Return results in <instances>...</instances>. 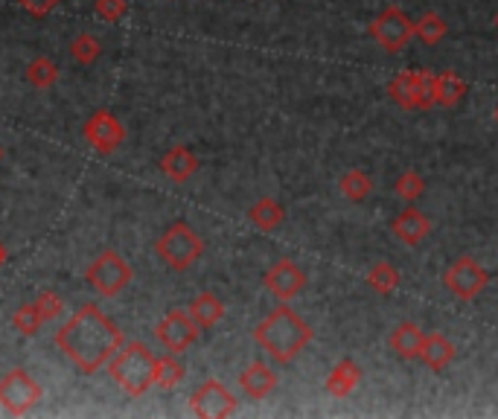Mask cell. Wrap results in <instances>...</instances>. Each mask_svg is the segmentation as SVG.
<instances>
[{
    "mask_svg": "<svg viewBox=\"0 0 498 419\" xmlns=\"http://www.w3.org/2000/svg\"><path fill=\"white\" fill-rule=\"evenodd\" d=\"M59 350L77 364L82 373H96L108 364L122 347V332L96 309V306H82L65 326L56 332Z\"/></svg>",
    "mask_w": 498,
    "mask_h": 419,
    "instance_id": "obj_1",
    "label": "cell"
},
{
    "mask_svg": "<svg viewBox=\"0 0 498 419\" xmlns=\"http://www.w3.org/2000/svg\"><path fill=\"white\" fill-rule=\"evenodd\" d=\"M254 341L277 364H289L309 347L312 329L303 324V317L297 315L292 306H277L266 320H259L257 324Z\"/></svg>",
    "mask_w": 498,
    "mask_h": 419,
    "instance_id": "obj_2",
    "label": "cell"
},
{
    "mask_svg": "<svg viewBox=\"0 0 498 419\" xmlns=\"http://www.w3.org/2000/svg\"><path fill=\"white\" fill-rule=\"evenodd\" d=\"M155 367L158 359L149 352L146 343L129 341L117 350V355L108 364V373L114 381L129 393V397H143V393L155 385Z\"/></svg>",
    "mask_w": 498,
    "mask_h": 419,
    "instance_id": "obj_3",
    "label": "cell"
},
{
    "mask_svg": "<svg viewBox=\"0 0 498 419\" xmlns=\"http://www.w3.org/2000/svg\"><path fill=\"white\" fill-rule=\"evenodd\" d=\"M155 251L172 271H186L202 260L204 242L190 225H186V221H176V225L167 227L164 236L158 239Z\"/></svg>",
    "mask_w": 498,
    "mask_h": 419,
    "instance_id": "obj_4",
    "label": "cell"
},
{
    "mask_svg": "<svg viewBox=\"0 0 498 419\" xmlns=\"http://www.w3.org/2000/svg\"><path fill=\"white\" fill-rule=\"evenodd\" d=\"M370 35L385 53H400L405 50V44L414 39V21H411L400 6L382 9V15L373 18Z\"/></svg>",
    "mask_w": 498,
    "mask_h": 419,
    "instance_id": "obj_5",
    "label": "cell"
},
{
    "mask_svg": "<svg viewBox=\"0 0 498 419\" xmlns=\"http://www.w3.org/2000/svg\"><path fill=\"white\" fill-rule=\"evenodd\" d=\"M88 282L103 294V298H117L131 282V265L120 254L105 251L99 254L88 268Z\"/></svg>",
    "mask_w": 498,
    "mask_h": 419,
    "instance_id": "obj_6",
    "label": "cell"
},
{
    "mask_svg": "<svg viewBox=\"0 0 498 419\" xmlns=\"http://www.w3.org/2000/svg\"><path fill=\"white\" fill-rule=\"evenodd\" d=\"M41 397H44L41 385L27 373V370H12V373H6L4 381H0V405H4L6 414H15V416L27 414L41 402Z\"/></svg>",
    "mask_w": 498,
    "mask_h": 419,
    "instance_id": "obj_7",
    "label": "cell"
},
{
    "mask_svg": "<svg viewBox=\"0 0 498 419\" xmlns=\"http://www.w3.org/2000/svg\"><path fill=\"white\" fill-rule=\"evenodd\" d=\"M443 286L460 300H475L478 294L490 286V274L472 256H460L443 274Z\"/></svg>",
    "mask_w": 498,
    "mask_h": 419,
    "instance_id": "obj_8",
    "label": "cell"
},
{
    "mask_svg": "<svg viewBox=\"0 0 498 419\" xmlns=\"http://www.w3.org/2000/svg\"><path fill=\"white\" fill-rule=\"evenodd\" d=\"M85 140H88L94 149L99 155H111L117 152L122 143H126V126L111 114V111H94V114L88 117V122H85Z\"/></svg>",
    "mask_w": 498,
    "mask_h": 419,
    "instance_id": "obj_9",
    "label": "cell"
},
{
    "mask_svg": "<svg viewBox=\"0 0 498 419\" xmlns=\"http://www.w3.org/2000/svg\"><path fill=\"white\" fill-rule=\"evenodd\" d=\"M190 411L202 419H225L236 411V399L222 381L210 379L190 397Z\"/></svg>",
    "mask_w": 498,
    "mask_h": 419,
    "instance_id": "obj_10",
    "label": "cell"
},
{
    "mask_svg": "<svg viewBox=\"0 0 498 419\" xmlns=\"http://www.w3.org/2000/svg\"><path fill=\"white\" fill-rule=\"evenodd\" d=\"M198 332H202V326H198L195 320L190 317V312L172 309L158 324L155 335H158V341L164 343L169 352H184V350H190L193 343L198 341Z\"/></svg>",
    "mask_w": 498,
    "mask_h": 419,
    "instance_id": "obj_11",
    "label": "cell"
},
{
    "mask_svg": "<svg viewBox=\"0 0 498 419\" xmlns=\"http://www.w3.org/2000/svg\"><path fill=\"white\" fill-rule=\"evenodd\" d=\"M266 289L274 294L277 300L289 303L292 298H297L303 289H306V274L301 271V265L292 263V260H277L268 271H266Z\"/></svg>",
    "mask_w": 498,
    "mask_h": 419,
    "instance_id": "obj_12",
    "label": "cell"
},
{
    "mask_svg": "<svg viewBox=\"0 0 498 419\" xmlns=\"http://www.w3.org/2000/svg\"><path fill=\"white\" fill-rule=\"evenodd\" d=\"M391 230L405 248H417V245L431 233V221L422 216L417 207H405L403 213L391 221Z\"/></svg>",
    "mask_w": 498,
    "mask_h": 419,
    "instance_id": "obj_13",
    "label": "cell"
},
{
    "mask_svg": "<svg viewBox=\"0 0 498 419\" xmlns=\"http://www.w3.org/2000/svg\"><path fill=\"white\" fill-rule=\"evenodd\" d=\"M388 96L400 108H405V111L426 108V100H422L420 70H405V73H400V76H394V82L388 85Z\"/></svg>",
    "mask_w": 498,
    "mask_h": 419,
    "instance_id": "obj_14",
    "label": "cell"
},
{
    "mask_svg": "<svg viewBox=\"0 0 498 419\" xmlns=\"http://www.w3.org/2000/svg\"><path fill=\"white\" fill-rule=\"evenodd\" d=\"M240 388L248 393L251 399H266L268 393L277 388V373L266 364V361H254V364H248L242 370V376H240Z\"/></svg>",
    "mask_w": 498,
    "mask_h": 419,
    "instance_id": "obj_15",
    "label": "cell"
},
{
    "mask_svg": "<svg viewBox=\"0 0 498 419\" xmlns=\"http://www.w3.org/2000/svg\"><path fill=\"white\" fill-rule=\"evenodd\" d=\"M195 169H198V157L186 149V146H172L164 155V160H160V172L176 183L190 181L195 175Z\"/></svg>",
    "mask_w": 498,
    "mask_h": 419,
    "instance_id": "obj_16",
    "label": "cell"
},
{
    "mask_svg": "<svg viewBox=\"0 0 498 419\" xmlns=\"http://www.w3.org/2000/svg\"><path fill=\"white\" fill-rule=\"evenodd\" d=\"M420 361L429 370H434V373H440V370H446L455 361V343L446 335H440V332H431V335H426V343H422Z\"/></svg>",
    "mask_w": 498,
    "mask_h": 419,
    "instance_id": "obj_17",
    "label": "cell"
},
{
    "mask_svg": "<svg viewBox=\"0 0 498 419\" xmlns=\"http://www.w3.org/2000/svg\"><path fill=\"white\" fill-rule=\"evenodd\" d=\"M422 343H426V335H422V329L417 324H411V320H405V324H400L391 332V350L405 361L420 359Z\"/></svg>",
    "mask_w": 498,
    "mask_h": 419,
    "instance_id": "obj_18",
    "label": "cell"
},
{
    "mask_svg": "<svg viewBox=\"0 0 498 419\" xmlns=\"http://www.w3.org/2000/svg\"><path fill=\"white\" fill-rule=\"evenodd\" d=\"M358 381H362V367H358L353 359H344V361L335 364L332 373L327 376V393L335 399L350 397Z\"/></svg>",
    "mask_w": 498,
    "mask_h": 419,
    "instance_id": "obj_19",
    "label": "cell"
},
{
    "mask_svg": "<svg viewBox=\"0 0 498 419\" xmlns=\"http://www.w3.org/2000/svg\"><path fill=\"white\" fill-rule=\"evenodd\" d=\"M186 312H190V317L202 329H210V326H216L222 317H225V303H222L216 294L204 291V294H198V298L190 303V309H186Z\"/></svg>",
    "mask_w": 498,
    "mask_h": 419,
    "instance_id": "obj_20",
    "label": "cell"
},
{
    "mask_svg": "<svg viewBox=\"0 0 498 419\" xmlns=\"http://www.w3.org/2000/svg\"><path fill=\"white\" fill-rule=\"evenodd\" d=\"M466 82L457 73H434V105L452 108L466 96Z\"/></svg>",
    "mask_w": 498,
    "mask_h": 419,
    "instance_id": "obj_21",
    "label": "cell"
},
{
    "mask_svg": "<svg viewBox=\"0 0 498 419\" xmlns=\"http://www.w3.org/2000/svg\"><path fill=\"white\" fill-rule=\"evenodd\" d=\"M248 218L254 221V227H259L263 233H271V230H277L283 225L285 210H283L280 201H274V199H259L251 210H248Z\"/></svg>",
    "mask_w": 498,
    "mask_h": 419,
    "instance_id": "obj_22",
    "label": "cell"
},
{
    "mask_svg": "<svg viewBox=\"0 0 498 419\" xmlns=\"http://www.w3.org/2000/svg\"><path fill=\"white\" fill-rule=\"evenodd\" d=\"M339 190L347 201H353V204H362L370 199V192H373V181L367 172L362 169H350V172H344L341 175V183H339Z\"/></svg>",
    "mask_w": 498,
    "mask_h": 419,
    "instance_id": "obj_23",
    "label": "cell"
},
{
    "mask_svg": "<svg viewBox=\"0 0 498 419\" xmlns=\"http://www.w3.org/2000/svg\"><path fill=\"white\" fill-rule=\"evenodd\" d=\"M446 21L440 15H434V12H426V15H420L414 21V39L420 44H426V47H434V44H440L446 39Z\"/></svg>",
    "mask_w": 498,
    "mask_h": 419,
    "instance_id": "obj_24",
    "label": "cell"
},
{
    "mask_svg": "<svg viewBox=\"0 0 498 419\" xmlns=\"http://www.w3.org/2000/svg\"><path fill=\"white\" fill-rule=\"evenodd\" d=\"M365 282L376 294H394L396 289H400V271H396L388 260H382L367 271Z\"/></svg>",
    "mask_w": 498,
    "mask_h": 419,
    "instance_id": "obj_25",
    "label": "cell"
},
{
    "mask_svg": "<svg viewBox=\"0 0 498 419\" xmlns=\"http://www.w3.org/2000/svg\"><path fill=\"white\" fill-rule=\"evenodd\" d=\"M27 79H30V85H35V88H53V85L59 82V65L53 58L39 56L35 61H30Z\"/></svg>",
    "mask_w": 498,
    "mask_h": 419,
    "instance_id": "obj_26",
    "label": "cell"
},
{
    "mask_svg": "<svg viewBox=\"0 0 498 419\" xmlns=\"http://www.w3.org/2000/svg\"><path fill=\"white\" fill-rule=\"evenodd\" d=\"M12 324H15V329L21 332V335H39V329L44 326V315L39 309V303H23L21 309L12 315Z\"/></svg>",
    "mask_w": 498,
    "mask_h": 419,
    "instance_id": "obj_27",
    "label": "cell"
},
{
    "mask_svg": "<svg viewBox=\"0 0 498 419\" xmlns=\"http://www.w3.org/2000/svg\"><path fill=\"white\" fill-rule=\"evenodd\" d=\"M184 381V364L176 359V355H164V359H158V367H155V385L164 388V390H172L176 385Z\"/></svg>",
    "mask_w": 498,
    "mask_h": 419,
    "instance_id": "obj_28",
    "label": "cell"
},
{
    "mask_svg": "<svg viewBox=\"0 0 498 419\" xmlns=\"http://www.w3.org/2000/svg\"><path fill=\"white\" fill-rule=\"evenodd\" d=\"M394 192H396V199H403L405 204H414L417 199H422V192H426V181H422L420 172L408 169V172H403L400 178H396Z\"/></svg>",
    "mask_w": 498,
    "mask_h": 419,
    "instance_id": "obj_29",
    "label": "cell"
},
{
    "mask_svg": "<svg viewBox=\"0 0 498 419\" xmlns=\"http://www.w3.org/2000/svg\"><path fill=\"white\" fill-rule=\"evenodd\" d=\"M70 53H73V58L79 61V65H91V61H96L99 56H103V44H99L96 35L82 32L70 41Z\"/></svg>",
    "mask_w": 498,
    "mask_h": 419,
    "instance_id": "obj_30",
    "label": "cell"
},
{
    "mask_svg": "<svg viewBox=\"0 0 498 419\" xmlns=\"http://www.w3.org/2000/svg\"><path fill=\"white\" fill-rule=\"evenodd\" d=\"M129 9V0H96V15L108 21V23H117Z\"/></svg>",
    "mask_w": 498,
    "mask_h": 419,
    "instance_id": "obj_31",
    "label": "cell"
},
{
    "mask_svg": "<svg viewBox=\"0 0 498 419\" xmlns=\"http://www.w3.org/2000/svg\"><path fill=\"white\" fill-rule=\"evenodd\" d=\"M35 303H39L44 320H53V317H59L61 312H65V303H61V298H59L56 291H41Z\"/></svg>",
    "mask_w": 498,
    "mask_h": 419,
    "instance_id": "obj_32",
    "label": "cell"
},
{
    "mask_svg": "<svg viewBox=\"0 0 498 419\" xmlns=\"http://www.w3.org/2000/svg\"><path fill=\"white\" fill-rule=\"evenodd\" d=\"M56 4H59V0H21V6L27 9V12H32L35 18H44Z\"/></svg>",
    "mask_w": 498,
    "mask_h": 419,
    "instance_id": "obj_33",
    "label": "cell"
},
{
    "mask_svg": "<svg viewBox=\"0 0 498 419\" xmlns=\"http://www.w3.org/2000/svg\"><path fill=\"white\" fill-rule=\"evenodd\" d=\"M6 263V248H4V242H0V265Z\"/></svg>",
    "mask_w": 498,
    "mask_h": 419,
    "instance_id": "obj_34",
    "label": "cell"
},
{
    "mask_svg": "<svg viewBox=\"0 0 498 419\" xmlns=\"http://www.w3.org/2000/svg\"><path fill=\"white\" fill-rule=\"evenodd\" d=\"M493 23H495V27H498V12H495V18H493Z\"/></svg>",
    "mask_w": 498,
    "mask_h": 419,
    "instance_id": "obj_35",
    "label": "cell"
},
{
    "mask_svg": "<svg viewBox=\"0 0 498 419\" xmlns=\"http://www.w3.org/2000/svg\"><path fill=\"white\" fill-rule=\"evenodd\" d=\"M0 160H4V146H0Z\"/></svg>",
    "mask_w": 498,
    "mask_h": 419,
    "instance_id": "obj_36",
    "label": "cell"
},
{
    "mask_svg": "<svg viewBox=\"0 0 498 419\" xmlns=\"http://www.w3.org/2000/svg\"><path fill=\"white\" fill-rule=\"evenodd\" d=\"M495 120H498V108H495Z\"/></svg>",
    "mask_w": 498,
    "mask_h": 419,
    "instance_id": "obj_37",
    "label": "cell"
}]
</instances>
